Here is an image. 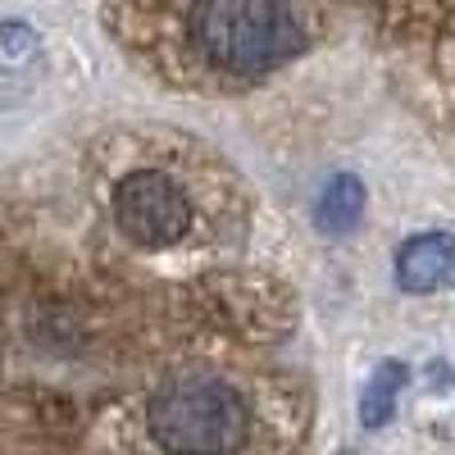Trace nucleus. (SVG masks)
Returning a JSON list of instances; mask_svg holds the SVG:
<instances>
[{"mask_svg": "<svg viewBox=\"0 0 455 455\" xmlns=\"http://www.w3.org/2000/svg\"><path fill=\"white\" fill-rule=\"evenodd\" d=\"M401 387H405V364H396V360L378 364L373 378L364 383V396H360V424L364 428H383L392 419V410H396Z\"/></svg>", "mask_w": 455, "mask_h": 455, "instance_id": "423d86ee", "label": "nucleus"}, {"mask_svg": "<svg viewBox=\"0 0 455 455\" xmlns=\"http://www.w3.org/2000/svg\"><path fill=\"white\" fill-rule=\"evenodd\" d=\"M146 433L164 455H233L251 437V405L223 378L187 373L146 401Z\"/></svg>", "mask_w": 455, "mask_h": 455, "instance_id": "f03ea898", "label": "nucleus"}, {"mask_svg": "<svg viewBox=\"0 0 455 455\" xmlns=\"http://www.w3.org/2000/svg\"><path fill=\"white\" fill-rule=\"evenodd\" d=\"M114 228L141 251H169L192 233V196L164 164H137L128 169L109 192Z\"/></svg>", "mask_w": 455, "mask_h": 455, "instance_id": "7ed1b4c3", "label": "nucleus"}, {"mask_svg": "<svg viewBox=\"0 0 455 455\" xmlns=\"http://www.w3.org/2000/svg\"><path fill=\"white\" fill-rule=\"evenodd\" d=\"M455 283V237L451 233H419L396 251V287L401 291H437Z\"/></svg>", "mask_w": 455, "mask_h": 455, "instance_id": "20e7f679", "label": "nucleus"}, {"mask_svg": "<svg viewBox=\"0 0 455 455\" xmlns=\"http://www.w3.org/2000/svg\"><path fill=\"white\" fill-rule=\"evenodd\" d=\"M0 51H5V55L32 51V28H23V23H0Z\"/></svg>", "mask_w": 455, "mask_h": 455, "instance_id": "0eeeda50", "label": "nucleus"}, {"mask_svg": "<svg viewBox=\"0 0 455 455\" xmlns=\"http://www.w3.org/2000/svg\"><path fill=\"white\" fill-rule=\"evenodd\" d=\"M187 64L205 78H264L287 64L306 36L287 0H182Z\"/></svg>", "mask_w": 455, "mask_h": 455, "instance_id": "f257e3e1", "label": "nucleus"}, {"mask_svg": "<svg viewBox=\"0 0 455 455\" xmlns=\"http://www.w3.org/2000/svg\"><path fill=\"white\" fill-rule=\"evenodd\" d=\"M364 214V182L355 173H337L328 187H323V196L315 205V219L323 233H351V228L360 223Z\"/></svg>", "mask_w": 455, "mask_h": 455, "instance_id": "39448f33", "label": "nucleus"}]
</instances>
